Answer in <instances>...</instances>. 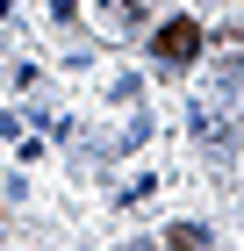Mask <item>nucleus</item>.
I'll return each instance as SVG.
<instances>
[{
  "label": "nucleus",
  "instance_id": "nucleus-1",
  "mask_svg": "<svg viewBox=\"0 0 244 251\" xmlns=\"http://www.w3.org/2000/svg\"><path fill=\"white\" fill-rule=\"evenodd\" d=\"M194 50H201V29H194L187 15H172L165 29L151 36V58L165 65V72H187V65H194Z\"/></svg>",
  "mask_w": 244,
  "mask_h": 251
},
{
  "label": "nucleus",
  "instance_id": "nucleus-2",
  "mask_svg": "<svg viewBox=\"0 0 244 251\" xmlns=\"http://www.w3.org/2000/svg\"><path fill=\"white\" fill-rule=\"evenodd\" d=\"M144 15H151V0H108V22H115V29H136Z\"/></svg>",
  "mask_w": 244,
  "mask_h": 251
},
{
  "label": "nucleus",
  "instance_id": "nucleus-3",
  "mask_svg": "<svg viewBox=\"0 0 244 251\" xmlns=\"http://www.w3.org/2000/svg\"><path fill=\"white\" fill-rule=\"evenodd\" d=\"M172 251H208V237L194 230V223H180V230H172Z\"/></svg>",
  "mask_w": 244,
  "mask_h": 251
},
{
  "label": "nucleus",
  "instance_id": "nucleus-4",
  "mask_svg": "<svg viewBox=\"0 0 244 251\" xmlns=\"http://www.w3.org/2000/svg\"><path fill=\"white\" fill-rule=\"evenodd\" d=\"M136 251H151V244H136Z\"/></svg>",
  "mask_w": 244,
  "mask_h": 251
}]
</instances>
